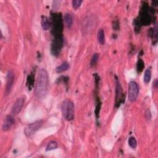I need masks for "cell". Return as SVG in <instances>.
Returning <instances> with one entry per match:
<instances>
[{
  "label": "cell",
  "mask_w": 158,
  "mask_h": 158,
  "mask_svg": "<svg viewBox=\"0 0 158 158\" xmlns=\"http://www.w3.org/2000/svg\"><path fill=\"white\" fill-rule=\"evenodd\" d=\"M49 75L45 69H40L38 70L37 77L35 95L38 99L43 98L48 92Z\"/></svg>",
  "instance_id": "cell-1"
},
{
  "label": "cell",
  "mask_w": 158,
  "mask_h": 158,
  "mask_svg": "<svg viewBox=\"0 0 158 158\" xmlns=\"http://www.w3.org/2000/svg\"><path fill=\"white\" fill-rule=\"evenodd\" d=\"M61 111L66 120L72 121L74 118V104L70 99H66L62 103Z\"/></svg>",
  "instance_id": "cell-2"
},
{
  "label": "cell",
  "mask_w": 158,
  "mask_h": 158,
  "mask_svg": "<svg viewBox=\"0 0 158 158\" xmlns=\"http://www.w3.org/2000/svg\"><path fill=\"white\" fill-rule=\"evenodd\" d=\"M52 33L55 38L62 37L63 23L61 14L59 13H55L52 14Z\"/></svg>",
  "instance_id": "cell-3"
},
{
  "label": "cell",
  "mask_w": 158,
  "mask_h": 158,
  "mask_svg": "<svg viewBox=\"0 0 158 158\" xmlns=\"http://www.w3.org/2000/svg\"><path fill=\"white\" fill-rule=\"evenodd\" d=\"M96 24H97V20L93 17H88L85 19L82 26V29L83 34L88 35L93 30Z\"/></svg>",
  "instance_id": "cell-4"
},
{
  "label": "cell",
  "mask_w": 158,
  "mask_h": 158,
  "mask_svg": "<svg viewBox=\"0 0 158 158\" xmlns=\"http://www.w3.org/2000/svg\"><path fill=\"white\" fill-rule=\"evenodd\" d=\"M139 94V87L135 82H130L128 84V98L130 102L136 101Z\"/></svg>",
  "instance_id": "cell-5"
},
{
  "label": "cell",
  "mask_w": 158,
  "mask_h": 158,
  "mask_svg": "<svg viewBox=\"0 0 158 158\" xmlns=\"http://www.w3.org/2000/svg\"><path fill=\"white\" fill-rule=\"evenodd\" d=\"M43 124V121H37L28 124L24 129V134L27 137H30L39 130Z\"/></svg>",
  "instance_id": "cell-6"
},
{
  "label": "cell",
  "mask_w": 158,
  "mask_h": 158,
  "mask_svg": "<svg viewBox=\"0 0 158 158\" xmlns=\"http://www.w3.org/2000/svg\"><path fill=\"white\" fill-rule=\"evenodd\" d=\"M63 46V38L62 37L55 38L51 45V52L55 56L59 55Z\"/></svg>",
  "instance_id": "cell-7"
},
{
  "label": "cell",
  "mask_w": 158,
  "mask_h": 158,
  "mask_svg": "<svg viewBox=\"0 0 158 158\" xmlns=\"http://www.w3.org/2000/svg\"><path fill=\"white\" fill-rule=\"evenodd\" d=\"M6 85L5 87V94L6 96H8L9 93H10L11 89L13 87L14 79H15V75H14V72L12 70H9L7 74V77H6Z\"/></svg>",
  "instance_id": "cell-8"
},
{
  "label": "cell",
  "mask_w": 158,
  "mask_h": 158,
  "mask_svg": "<svg viewBox=\"0 0 158 158\" xmlns=\"http://www.w3.org/2000/svg\"><path fill=\"white\" fill-rule=\"evenodd\" d=\"M116 107H119L123 101V93L121 85L119 82V80H116Z\"/></svg>",
  "instance_id": "cell-9"
},
{
  "label": "cell",
  "mask_w": 158,
  "mask_h": 158,
  "mask_svg": "<svg viewBox=\"0 0 158 158\" xmlns=\"http://www.w3.org/2000/svg\"><path fill=\"white\" fill-rule=\"evenodd\" d=\"M23 103H24V99L23 98H17L12 106L11 111L12 114L13 115H17L20 112L23 106Z\"/></svg>",
  "instance_id": "cell-10"
},
{
  "label": "cell",
  "mask_w": 158,
  "mask_h": 158,
  "mask_svg": "<svg viewBox=\"0 0 158 158\" xmlns=\"http://www.w3.org/2000/svg\"><path fill=\"white\" fill-rule=\"evenodd\" d=\"M14 123H15V121H14V117L12 116H11V115H8V116L6 117L3 124L2 126L3 130L4 131L9 130V129L12 127Z\"/></svg>",
  "instance_id": "cell-11"
},
{
  "label": "cell",
  "mask_w": 158,
  "mask_h": 158,
  "mask_svg": "<svg viewBox=\"0 0 158 158\" xmlns=\"http://www.w3.org/2000/svg\"><path fill=\"white\" fill-rule=\"evenodd\" d=\"M64 23L66 27L70 28L73 23V18L70 14L67 13L64 17Z\"/></svg>",
  "instance_id": "cell-12"
},
{
  "label": "cell",
  "mask_w": 158,
  "mask_h": 158,
  "mask_svg": "<svg viewBox=\"0 0 158 158\" xmlns=\"http://www.w3.org/2000/svg\"><path fill=\"white\" fill-rule=\"evenodd\" d=\"M70 66L68 62H64L63 63H62L60 66L57 67L56 69V71L57 73H62L66 70H68Z\"/></svg>",
  "instance_id": "cell-13"
},
{
  "label": "cell",
  "mask_w": 158,
  "mask_h": 158,
  "mask_svg": "<svg viewBox=\"0 0 158 158\" xmlns=\"http://www.w3.org/2000/svg\"><path fill=\"white\" fill-rule=\"evenodd\" d=\"M97 38H98V41L99 43L101 45H104L105 43V35H104V31L102 28H100V29L98 32L97 34Z\"/></svg>",
  "instance_id": "cell-14"
},
{
  "label": "cell",
  "mask_w": 158,
  "mask_h": 158,
  "mask_svg": "<svg viewBox=\"0 0 158 158\" xmlns=\"http://www.w3.org/2000/svg\"><path fill=\"white\" fill-rule=\"evenodd\" d=\"M41 26L45 30H49L50 27V22L47 17L43 16L41 19Z\"/></svg>",
  "instance_id": "cell-15"
},
{
  "label": "cell",
  "mask_w": 158,
  "mask_h": 158,
  "mask_svg": "<svg viewBox=\"0 0 158 158\" xmlns=\"http://www.w3.org/2000/svg\"><path fill=\"white\" fill-rule=\"evenodd\" d=\"M34 76L33 75H29L27 77V87L29 88V90H31V88L33 87L34 85Z\"/></svg>",
  "instance_id": "cell-16"
},
{
  "label": "cell",
  "mask_w": 158,
  "mask_h": 158,
  "mask_svg": "<svg viewBox=\"0 0 158 158\" xmlns=\"http://www.w3.org/2000/svg\"><path fill=\"white\" fill-rule=\"evenodd\" d=\"M151 71L150 69H147L144 74V82L146 83H148L151 80Z\"/></svg>",
  "instance_id": "cell-17"
},
{
  "label": "cell",
  "mask_w": 158,
  "mask_h": 158,
  "mask_svg": "<svg viewBox=\"0 0 158 158\" xmlns=\"http://www.w3.org/2000/svg\"><path fill=\"white\" fill-rule=\"evenodd\" d=\"M57 146H58V145H57V143L56 141H50L48 144L46 148V151H51L52 150L56 149V148H57Z\"/></svg>",
  "instance_id": "cell-18"
},
{
  "label": "cell",
  "mask_w": 158,
  "mask_h": 158,
  "mask_svg": "<svg viewBox=\"0 0 158 158\" xmlns=\"http://www.w3.org/2000/svg\"><path fill=\"white\" fill-rule=\"evenodd\" d=\"M128 142L129 146H130L132 148V149H135V148H137V141L135 137H131L129 138Z\"/></svg>",
  "instance_id": "cell-19"
},
{
  "label": "cell",
  "mask_w": 158,
  "mask_h": 158,
  "mask_svg": "<svg viewBox=\"0 0 158 158\" xmlns=\"http://www.w3.org/2000/svg\"><path fill=\"white\" fill-rule=\"evenodd\" d=\"M145 68V64L144 62L143 61L142 59H138L137 62V69L138 72H141L143 69Z\"/></svg>",
  "instance_id": "cell-20"
},
{
  "label": "cell",
  "mask_w": 158,
  "mask_h": 158,
  "mask_svg": "<svg viewBox=\"0 0 158 158\" xmlns=\"http://www.w3.org/2000/svg\"><path fill=\"white\" fill-rule=\"evenodd\" d=\"M99 59V54L98 53H95L93 55L92 59H91L90 62V66L92 67H94L96 65H97L98 61Z\"/></svg>",
  "instance_id": "cell-21"
},
{
  "label": "cell",
  "mask_w": 158,
  "mask_h": 158,
  "mask_svg": "<svg viewBox=\"0 0 158 158\" xmlns=\"http://www.w3.org/2000/svg\"><path fill=\"white\" fill-rule=\"evenodd\" d=\"M82 2L83 1H82V0H74V1H72V2L73 8H74L75 9H78L80 6L81 4L82 3Z\"/></svg>",
  "instance_id": "cell-22"
},
{
  "label": "cell",
  "mask_w": 158,
  "mask_h": 158,
  "mask_svg": "<svg viewBox=\"0 0 158 158\" xmlns=\"http://www.w3.org/2000/svg\"><path fill=\"white\" fill-rule=\"evenodd\" d=\"M145 116L148 120H150L151 118V114L150 109H147L145 112Z\"/></svg>",
  "instance_id": "cell-23"
},
{
  "label": "cell",
  "mask_w": 158,
  "mask_h": 158,
  "mask_svg": "<svg viewBox=\"0 0 158 158\" xmlns=\"http://www.w3.org/2000/svg\"><path fill=\"white\" fill-rule=\"evenodd\" d=\"M113 28H114L116 30H117L118 29H119V22L116 21H114L113 23Z\"/></svg>",
  "instance_id": "cell-24"
},
{
  "label": "cell",
  "mask_w": 158,
  "mask_h": 158,
  "mask_svg": "<svg viewBox=\"0 0 158 158\" xmlns=\"http://www.w3.org/2000/svg\"><path fill=\"white\" fill-rule=\"evenodd\" d=\"M152 35H153V37H155L156 40L157 37V26H156L155 28H154V30H153Z\"/></svg>",
  "instance_id": "cell-25"
}]
</instances>
